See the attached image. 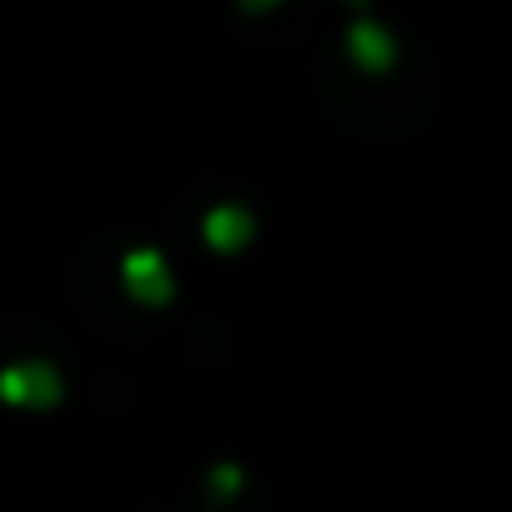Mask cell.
<instances>
[{"mask_svg":"<svg viewBox=\"0 0 512 512\" xmlns=\"http://www.w3.org/2000/svg\"><path fill=\"white\" fill-rule=\"evenodd\" d=\"M201 231H206V241H211L216 251H231V246H241V241L251 236V216H246L241 206H216V211H206Z\"/></svg>","mask_w":512,"mask_h":512,"instance_id":"cell-2","label":"cell"},{"mask_svg":"<svg viewBox=\"0 0 512 512\" xmlns=\"http://www.w3.org/2000/svg\"><path fill=\"white\" fill-rule=\"evenodd\" d=\"M352 56L367 61V66H387V61H392V41H387L377 26H357V31H352Z\"/></svg>","mask_w":512,"mask_h":512,"instance_id":"cell-4","label":"cell"},{"mask_svg":"<svg viewBox=\"0 0 512 512\" xmlns=\"http://www.w3.org/2000/svg\"><path fill=\"white\" fill-rule=\"evenodd\" d=\"M121 282H126V292L141 297V302L171 297V272H166V262H161V251H151V246H136V251L121 256Z\"/></svg>","mask_w":512,"mask_h":512,"instance_id":"cell-1","label":"cell"},{"mask_svg":"<svg viewBox=\"0 0 512 512\" xmlns=\"http://www.w3.org/2000/svg\"><path fill=\"white\" fill-rule=\"evenodd\" d=\"M6 392L16 397V402H51L56 397V377L46 372V367H16V372H6Z\"/></svg>","mask_w":512,"mask_h":512,"instance_id":"cell-3","label":"cell"}]
</instances>
